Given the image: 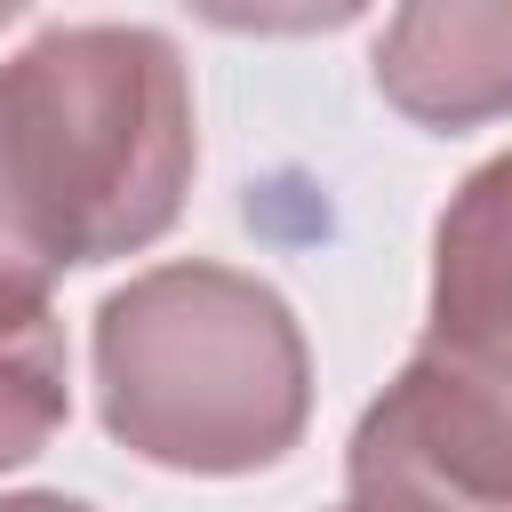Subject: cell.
<instances>
[{
  "label": "cell",
  "instance_id": "7",
  "mask_svg": "<svg viewBox=\"0 0 512 512\" xmlns=\"http://www.w3.org/2000/svg\"><path fill=\"white\" fill-rule=\"evenodd\" d=\"M0 512H96V504H80L64 488H24V496H0Z\"/></svg>",
  "mask_w": 512,
  "mask_h": 512
},
{
  "label": "cell",
  "instance_id": "2",
  "mask_svg": "<svg viewBox=\"0 0 512 512\" xmlns=\"http://www.w3.org/2000/svg\"><path fill=\"white\" fill-rule=\"evenodd\" d=\"M96 416L160 472H264L304 440L312 352L256 272L176 256L96 304Z\"/></svg>",
  "mask_w": 512,
  "mask_h": 512
},
{
  "label": "cell",
  "instance_id": "3",
  "mask_svg": "<svg viewBox=\"0 0 512 512\" xmlns=\"http://www.w3.org/2000/svg\"><path fill=\"white\" fill-rule=\"evenodd\" d=\"M344 512H512V424L400 360L344 448Z\"/></svg>",
  "mask_w": 512,
  "mask_h": 512
},
{
  "label": "cell",
  "instance_id": "1",
  "mask_svg": "<svg viewBox=\"0 0 512 512\" xmlns=\"http://www.w3.org/2000/svg\"><path fill=\"white\" fill-rule=\"evenodd\" d=\"M192 160V72L168 32L48 24L0 64V192L40 272L152 248Z\"/></svg>",
  "mask_w": 512,
  "mask_h": 512
},
{
  "label": "cell",
  "instance_id": "6",
  "mask_svg": "<svg viewBox=\"0 0 512 512\" xmlns=\"http://www.w3.org/2000/svg\"><path fill=\"white\" fill-rule=\"evenodd\" d=\"M72 416L64 320L40 272H0V472L32 464Z\"/></svg>",
  "mask_w": 512,
  "mask_h": 512
},
{
  "label": "cell",
  "instance_id": "4",
  "mask_svg": "<svg viewBox=\"0 0 512 512\" xmlns=\"http://www.w3.org/2000/svg\"><path fill=\"white\" fill-rule=\"evenodd\" d=\"M512 424V152L480 160L432 224V304L416 352Z\"/></svg>",
  "mask_w": 512,
  "mask_h": 512
},
{
  "label": "cell",
  "instance_id": "5",
  "mask_svg": "<svg viewBox=\"0 0 512 512\" xmlns=\"http://www.w3.org/2000/svg\"><path fill=\"white\" fill-rule=\"evenodd\" d=\"M376 88L416 128H472L512 112V8L424 0L376 32Z\"/></svg>",
  "mask_w": 512,
  "mask_h": 512
},
{
  "label": "cell",
  "instance_id": "8",
  "mask_svg": "<svg viewBox=\"0 0 512 512\" xmlns=\"http://www.w3.org/2000/svg\"><path fill=\"white\" fill-rule=\"evenodd\" d=\"M0 272H40L32 256H24V240H16V216H8V192H0ZM48 280V272H40Z\"/></svg>",
  "mask_w": 512,
  "mask_h": 512
},
{
  "label": "cell",
  "instance_id": "9",
  "mask_svg": "<svg viewBox=\"0 0 512 512\" xmlns=\"http://www.w3.org/2000/svg\"><path fill=\"white\" fill-rule=\"evenodd\" d=\"M8 16H16V8H0V24H8Z\"/></svg>",
  "mask_w": 512,
  "mask_h": 512
}]
</instances>
